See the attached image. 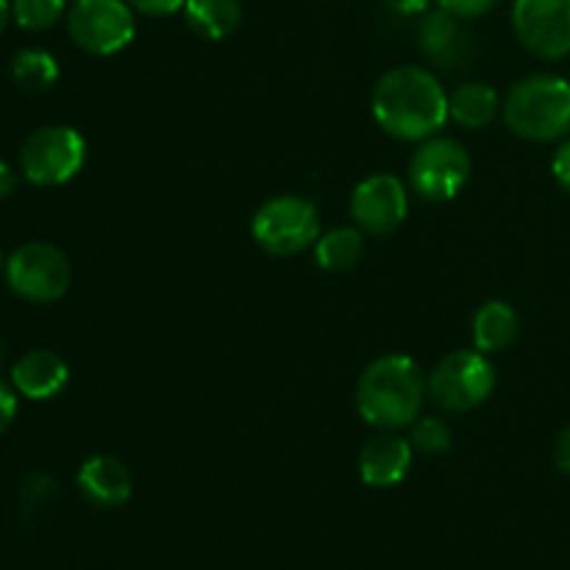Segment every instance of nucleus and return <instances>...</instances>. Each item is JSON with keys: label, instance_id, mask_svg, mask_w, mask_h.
Here are the masks:
<instances>
[{"label": "nucleus", "instance_id": "f257e3e1", "mask_svg": "<svg viewBox=\"0 0 570 570\" xmlns=\"http://www.w3.org/2000/svg\"><path fill=\"white\" fill-rule=\"evenodd\" d=\"M376 126L401 142H423L445 128L449 92L432 70L401 65L384 72L371 95Z\"/></svg>", "mask_w": 570, "mask_h": 570}, {"label": "nucleus", "instance_id": "f03ea898", "mask_svg": "<svg viewBox=\"0 0 570 570\" xmlns=\"http://www.w3.org/2000/svg\"><path fill=\"white\" fill-rule=\"evenodd\" d=\"M356 412L379 432L410 429L426 401V376L406 354H384L362 371L356 382Z\"/></svg>", "mask_w": 570, "mask_h": 570}, {"label": "nucleus", "instance_id": "7ed1b4c3", "mask_svg": "<svg viewBox=\"0 0 570 570\" xmlns=\"http://www.w3.org/2000/svg\"><path fill=\"white\" fill-rule=\"evenodd\" d=\"M501 117L527 142H560L570 137V81L551 72H532L512 83L501 100Z\"/></svg>", "mask_w": 570, "mask_h": 570}, {"label": "nucleus", "instance_id": "20e7f679", "mask_svg": "<svg viewBox=\"0 0 570 570\" xmlns=\"http://www.w3.org/2000/svg\"><path fill=\"white\" fill-rule=\"evenodd\" d=\"M321 234V212L304 195H276L250 217V237L271 256L304 254Z\"/></svg>", "mask_w": 570, "mask_h": 570}, {"label": "nucleus", "instance_id": "39448f33", "mask_svg": "<svg viewBox=\"0 0 570 570\" xmlns=\"http://www.w3.org/2000/svg\"><path fill=\"white\" fill-rule=\"evenodd\" d=\"M495 365L482 351H451L426 376V395L449 415H462L493 395Z\"/></svg>", "mask_w": 570, "mask_h": 570}, {"label": "nucleus", "instance_id": "423d86ee", "mask_svg": "<svg viewBox=\"0 0 570 570\" xmlns=\"http://www.w3.org/2000/svg\"><path fill=\"white\" fill-rule=\"evenodd\" d=\"M471 170L473 161L465 145L456 142L454 137L434 134V137L417 142L415 154L410 156V165H406V178L417 198L429 200V204H445L465 189V184L471 181Z\"/></svg>", "mask_w": 570, "mask_h": 570}, {"label": "nucleus", "instance_id": "0eeeda50", "mask_svg": "<svg viewBox=\"0 0 570 570\" xmlns=\"http://www.w3.org/2000/svg\"><path fill=\"white\" fill-rule=\"evenodd\" d=\"M87 139L72 126H42L20 145V170L37 187H61L81 173Z\"/></svg>", "mask_w": 570, "mask_h": 570}, {"label": "nucleus", "instance_id": "6e6552de", "mask_svg": "<svg viewBox=\"0 0 570 570\" xmlns=\"http://www.w3.org/2000/svg\"><path fill=\"white\" fill-rule=\"evenodd\" d=\"M6 282L11 293L28 304H53L72 284V267L65 250L50 243H26L6 259Z\"/></svg>", "mask_w": 570, "mask_h": 570}, {"label": "nucleus", "instance_id": "1a4fd4ad", "mask_svg": "<svg viewBox=\"0 0 570 570\" xmlns=\"http://www.w3.org/2000/svg\"><path fill=\"white\" fill-rule=\"evenodd\" d=\"M137 11L126 0H76L67 9V33L92 56H115L137 37Z\"/></svg>", "mask_w": 570, "mask_h": 570}, {"label": "nucleus", "instance_id": "9d476101", "mask_svg": "<svg viewBox=\"0 0 570 570\" xmlns=\"http://www.w3.org/2000/svg\"><path fill=\"white\" fill-rule=\"evenodd\" d=\"M518 42L543 61L570 56V0H512Z\"/></svg>", "mask_w": 570, "mask_h": 570}, {"label": "nucleus", "instance_id": "9b49d317", "mask_svg": "<svg viewBox=\"0 0 570 570\" xmlns=\"http://www.w3.org/2000/svg\"><path fill=\"white\" fill-rule=\"evenodd\" d=\"M410 215V189L393 173H371L351 193V217L371 237H390Z\"/></svg>", "mask_w": 570, "mask_h": 570}, {"label": "nucleus", "instance_id": "f8f14e48", "mask_svg": "<svg viewBox=\"0 0 570 570\" xmlns=\"http://www.w3.org/2000/svg\"><path fill=\"white\" fill-rule=\"evenodd\" d=\"M468 20L445 9H429L417 22V48L440 70H462L476 56V39L468 31Z\"/></svg>", "mask_w": 570, "mask_h": 570}, {"label": "nucleus", "instance_id": "ddd939ff", "mask_svg": "<svg viewBox=\"0 0 570 570\" xmlns=\"http://www.w3.org/2000/svg\"><path fill=\"white\" fill-rule=\"evenodd\" d=\"M78 493L98 510H117L134 495V476L122 460L111 454H95L78 468Z\"/></svg>", "mask_w": 570, "mask_h": 570}, {"label": "nucleus", "instance_id": "4468645a", "mask_svg": "<svg viewBox=\"0 0 570 570\" xmlns=\"http://www.w3.org/2000/svg\"><path fill=\"white\" fill-rule=\"evenodd\" d=\"M412 460H415V449H412L410 438H399L395 432H382L362 445L356 468H360V476L367 488L387 490L404 482L412 468Z\"/></svg>", "mask_w": 570, "mask_h": 570}, {"label": "nucleus", "instance_id": "2eb2a0df", "mask_svg": "<svg viewBox=\"0 0 570 570\" xmlns=\"http://www.w3.org/2000/svg\"><path fill=\"white\" fill-rule=\"evenodd\" d=\"M11 387L28 401H50L70 382V367L56 351H28L11 365Z\"/></svg>", "mask_w": 570, "mask_h": 570}, {"label": "nucleus", "instance_id": "dca6fc26", "mask_svg": "<svg viewBox=\"0 0 570 570\" xmlns=\"http://www.w3.org/2000/svg\"><path fill=\"white\" fill-rule=\"evenodd\" d=\"M471 334L473 348L488 356L501 354L521 334V317H518L515 306L507 304V301H484L473 315Z\"/></svg>", "mask_w": 570, "mask_h": 570}, {"label": "nucleus", "instance_id": "f3484780", "mask_svg": "<svg viewBox=\"0 0 570 570\" xmlns=\"http://www.w3.org/2000/svg\"><path fill=\"white\" fill-rule=\"evenodd\" d=\"M501 115V98L490 83L468 81L449 92V117L462 128H484Z\"/></svg>", "mask_w": 570, "mask_h": 570}, {"label": "nucleus", "instance_id": "a211bd4d", "mask_svg": "<svg viewBox=\"0 0 570 570\" xmlns=\"http://www.w3.org/2000/svg\"><path fill=\"white\" fill-rule=\"evenodd\" d=\"M181 11L187 26L209 42L232 37L243 22L239 0H187Z\"/></svg>", "mask_w": 570, "mask_h": 570}, {"label": "nucleus", "instance_id": "6ab92c4d", "mask_svg": "<svg viewBox=\"0 0 570 570\" xmlns=\"http://www.w3.org/2000/svg\"><path fill=\"white\" fill-rule=\"evenodd\" d=\"M315 262L326 273L354 271L365 256V234L356 226H340L323 232L315 243Z\"/></svg>", "mask_w": 570, "mask_h": 570}, {"label": "nucleus", "instance_id": "aec40b11", "mask_svg": "<svg viewBox=\"0 0 570 570\" xmlns=\"http://www.w3.org/2000/svg\"><path fill=\"white\" fill-rule=\"evenodd\" d=\"M11 78L26 92H48L59 81V65L42 48H26L11 59Z\"/></svg>", "mask_w": 570, "mask_h": 570}, {"label": "nucleus", "instance_id": "412c9836", "mask_svg": "<svg viewBox=\"0 0 570 570\" xmlns=\"http://www.w3.org/2000/svg\"><path fill=\"white\" fill-rule=\"evenodd\" d=\"M67 14V0H11V17L26 31H48Z\"/></svg>", "mask_w": 570, "mask_h": 570}, {"label": "nucleus", "instance_id": "4be33fe9", "mask_svg": "<svg viewBox=\"0 0 570 570\" xmlns=\"http://www.w3.org/2000/svg\"><path fill=\"white\" fill-rule=\"evenodd\" d=\"M410 443L421 454H445L454 443V434H451V426L443 417L421 415L410 426Z\"/></svg>", "mask_w": 570, "mask_h": 570}, {"label": "nucleus", "instance_id": "5701e85b", "mask_svg": "<svg viewBox=\"0 0 570 570\" xmlns=\"http://www.w3.org/2000/svg\"><path fill=\"white\" fill-rule=\"evenodd\" d=\"M56 501H59V484H56V479L45 476V473H33V476H28L22 482L20 504L26 515H45V512H50V507H56Z\"/></svg>", "mask_w": 570, "mask_h": 570}, {"label": "nucleus", "instance_id": "b1692460", "mask_svg": "<svg viewBox=\"0 0 570 570\" xmlns=\"http://www.w3.org/2000/svg\"><path fill=\"white\" fill-rule=\"evenodd\" d=\"M501 3H504V0H438L440 9L451 11V14L462 17V20H479V17L499 9Z\"/></svg>", "mask_w": 570, "mask_h": 570}, {"label": "nucleus", "instance_id": "393cba45", "mask_svg": "<svg viewBox=\"0 0 570 570\" xmlns=\"http://www.w3.org/2000/svg\"><path fill=\"white\" fill-rule=\"evenodd\" d=\"M126 3L131 6L137 14L170 17V14H176V11H181L187 0H126Z\"/></svg>", "mask_w": 570, "mask_h": 570}, {"label": "nucleus", "instance_id": "a878e982", "mask_svg": "<svg viewBox=\"0 0 570 570\" xmlns=\"http://www.w3.org/2000/svg\"><path fill=\"white\" fill-rule=\"evenodd\" d=\"M551 173H554L557 187L570 195V137L566 142H560V148L551 156Z\"/></svg>", "mask_w": 570, "mask_h": 570}, {"label": "nucleus", "instance_id": "bb28decb", "mask_svg": "<svg viewBox=\"0 0 570 570\" xmlns=\"http://www.w3.org/2000/svg\"><path fill=\"white\" fill-rule=\"evenodd\" d=\"M17 417V390L0 379V434L9 432Z\"/></svg>", "mask_w": 570, "mask_h": 570}, {"label": "nucleus", "instance_id": "cd10ccee", "mask_svg": "<svg viewBox=\"0 0 570 570\" xmlns=\"http://www.w3.org/2000/svg\"><path fill=\"white\" fill-rule=\"evenodd\" d=\"M384 6L401 17H421L426 14L432 0H384Z\"/></svg>", "mask_w": 570, "mask_h": 570}, {"label": "nucleus", "instance_id": "c85d7f7f", "mask_svg": "<svg viewBox=\"0 0 570 570\" xmlns=\"http://www.w3.org/2000/svg\"><path fill=\"white\" fill-rule=\"evenodd\" d=\"M554 465H557V471L566 473V476H570V426L562 429L560 438H557V443H554Z\"/></svg>", "mask_w": 570, "mask_h": 570}, {"label": "nucleus", "instance_id": "c756f323", "mask_svg": "<svg viewBox=\"0 0 570 570\" xmlns=\"http://www.w3.org/2000/svg\"><path fill=\"white\" fill-rule=\"evenodd\" d=\"M17 189V173L6 161H0V200L9 198Z\"/></svg>", "mask_w": 570, "mask_h": 570}, {"label": "nucleus", "instance_id": "7c9ffc66", "mask_svg": "<svg viewBox=\"0 0 570 570\" xmlns=\"http://www.w3.org/2000/svg\"><path fill=\"white\" fill-rule=\"evenodd\" d=\"M9 17H11V3L9 0H0V33H3L6 26H9Z\"/></svg>", "mask_w": 570, "mask_h": 570}, {"label": "nucleus", "instance_id": "2f4dec72", "mask_svg": "<svg viewBox=\"0 0 570 570\" xmlns=\"http://www.w3.org/2000/svg\"><path fill=\"white\" fill-rule=\"evenodd\" d=\"M3 362H6V345L3 340H0V367H3Z\"/></svg>", "mask_w": 570, "mask_h": 570}, {"label": "nucleus", "instance_id": "473e14b6", "mask_svg": "<svg viewBox=\"0 0 570 570\" xmlns=\"http://www.w3.org/2000/svg\"><path fill=\"white\" fill-rule=\"evenodd\" d=\"M0 267H6V259H3V250H0Z\"/></svg>", "mask_w": 570, "mask_h": 570}]
</instances>
